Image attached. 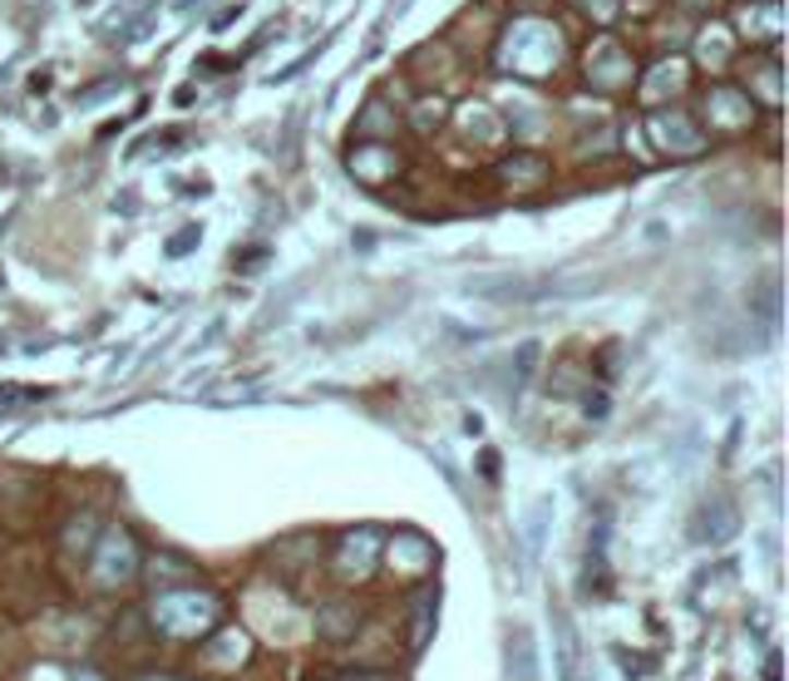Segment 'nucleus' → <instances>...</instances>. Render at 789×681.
<instances>
[{
    "label": "nucleus",
    "mask_w": 789,
    "mask_h": 681,
    "mask_svg": "<svg viewBox=\"0 0 789 681\" xmlns=\"http://www.w3.org/2000/svg\"><path fill=\"white\" fill-rule=\"evenodd\" d=\"M503 64L513 74H523V80H538L543 70L558 64V31L543 21H518L509 45H503Z\"/></svg>",
    "instance_id": "1"
},
{
    "label": "nucleus",
    "mask_w": 789,
    "mask_h": 681,
    "mask_svg": "<svg viewBox=\"0 0 789 681\" xmlns=\"http://www.w3.org/2000/svg\"><path fill=\"white\" fill-rule=\"evenodd\" d=\"M646 134H651V144L661 154H701L706 148V134L691 124L686 113H656L651 124H646Z\"/></svg>",
    "instance_id": "2"
},
{
    "label": "nucleus",
    "mask_w": 789,
    "mask_h": 681,
    "mask_svg": "<svg viewBox=\"0 0 789 681\" xmlns=\"http://www.w3.org/2000/svg\"><path fill=\"white\" fill-rule=\"evenodd\" d=\"M740 31L750 35V45H769L775 50L779 35H785V5L779 0H750L740 11Z\"/></svg>",
    "instance_id": "3"
},
{
    "label": "nucleus",
    "mask_w": 789,
    "mask_h": 681,
    "mask_svg": "<svg viewBox=\"0 0 789 681\" xmlns=\"http://www.w3.org/2000/svg\"><path fill=\"white\" fill-rule=\"evenodd\" d=\"M706 113H720L716 119L720 129H745L750 119H755V104H750L740 89H730V84H716V89L706 94Z\"/></svg>",
    "instance_id": "4"
},
{
    "label": "nucleus",
    "mask_w": 789,
    "mask_h": 681,
    "mask_svg": "<svg viewBox=\"0 0 789 681\" xmlns=\"http://www.w3.org/2000/svg\"><path fill=\"white\" fill-rule=\"evenodd\" d=\"M587 74H593L602 89H617L622 80H632V60H626V55L617 50L612 40H607V45H597V55H593V64H587Z\"/></svg>",
    "instance_id": "5"
},
{
    "label": "nucleus",
    "mask_w": 789,
    "mask_h": 681,
    "mask_svg": "<svg viewBox=\"0 0 789 681\" xmlns=\"http://www.w3.org/2000/svg\"><path fill=\"white\" fill-rule=\"evenodd\" d=\"M553 622H558V647H563V657H558V681H577V637H573V622H567L563 608H553Z\"/></svg>",
    "instance_id": "6"
},
{
    "label": "nucleus",
    "mask_w": 789,
    "mask_h": 681,
    "mask_svg": "<svg viewBox=\"0 0 789 681\" xmlns=\"http://www.w3.org/2000/svg\"><path fill=\"white\" fill-rule=\"evenodd\" d=\"M499 174H503V178H523V183H543V178H548V164H543L538 154H513L509 164L499 168Z\"/></svg>",
    "instance_id": "7"
},
{
    "label": "nucleus",
    "mask_w": 789,
    "mask_h": 681,
    "mask_svg": "<svg viewBox=\"0 0 789 681\" xmlns=\"http://www.w3.org/2000/svg\"><path fill=\"white\" fill-rule=\"evenodd\" d=\"M193 242H198V227H183V232H178V242H168V252L178 258V252H188Z\"/></svg>",
    "instance_id": "8"
},
{
    "label": "nucleus",
    "mask_w": 789,
    "mask_h": 681,
    "mask_svg": "<svg viewBox=\"0 0 789 681\" xmlns=\"http://www.w3.org/2000/svg\"><path fill=\"white\" fill-rule=\"evenodd\" d=\"M686 5H706V0H686Z\"/></svg>",
    "instance_id": "9"
}]
</instances>
